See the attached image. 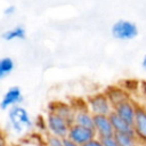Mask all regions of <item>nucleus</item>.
Returning a JSON list of instances; mask_svg holds the SVG:
<instances>
[{"instance_id": "6e6552de", "label": "nucleus", "mask_w": 146, "mask_h": 146, "mask_svg": "<svg viewBox=\"0 0 146 146\" xmlns=\"http://www.w3.org/2000/svg\"><path fill=\"white\" fill-rule=\"evenodd\" d=\"M132 127L135 135L140 141L141 146H146V111L144 110L141 104H139L138 106Z\"/></svg>"}, {"instance_id": "6ab92c4d", "label": "nucleus", "mask_w": 146, "mask_h": 146, "mask_svg": "<svg viewBox=\"0 0 146 146\" xmlns=\"http://www.w3.org/2000/svg\"><path fill=\"white\" fill-rule=\"evenodd\" d=\"M102 140H103L104 146H120V145L117 144V141L115 140L114 136H113V137H108V138H104V139H102Z\"/></svg>"}, {"instance_id": "9b49d317", "label": "nucleus", "mask_w": 146, "mask_h": 146, "mask_svg": "<svg viewBox=\"0 0 146 146\" xmlns=\"http://www.w3.org/2000/svg\"><path fill=\"white\" fill-rule=\"evenodd\" d=\"M105 94L107 95L108 99L111 100L113 107L115 105H117V104L127 100V99L132 98V96L128 91H125L121 86H111V87H108L105 90Z\"/></svg>"}, {"instance_id": "f03ea898", "label": "nucleus", "mask_w": 146, "mask_h": 146, "mask_svg": "<svg viewBox=\"0 0 146 146\" xmlns=\"http://www.w3.org/2000/svg\"><path fill=\"white\" fill-rule=\"evenodd\" d=\"M87 107L92 115H110L113 112V105L105 91L96 92L86 100Z\"/></svg>"}, {"instance_id": "7ed1b4c3", "label": "nucleus", "mask_w": 146, "mask_h": 146, "mask_svg": "<svg viewBox=\"0 0 146 146\" xmlns=\"http://www.w3.org/2000/svg\"><path fill=\"white\" fill-rule=\"evenodd\" d=\"M111 33L116 40L130 41L138 36L139 30L136 23L128 19H119L112 25Z\"/></svg>"}, {"instance_id": "a211bd4d", "label": "nucleus", "mask_w": 146, "mask_h": 146, "mask_svg": "<svg viewBox=\"0 0 146 146\" xmlns=\"http://www.w3.org/2000/svg\"><path fill=\"white\" fill-rule=\"evenodd\" d=\"M139 96L141 100L139 103H146V80L140 81V88H139Z\"/></svg>"}, {"instance_id": "dca6fc26", "label": "nucleus", "mask_w": 146, "mask_h": 146, "mask_svg": "<svg viewBox=\"0 0 146 146\" xmlns=\"http://www.w3.org/2000/svg\"><path fill=\"white\" fill-rule=\"evenodd\" d=\"M15 67V63L10 57H2L0 58V81L9 75Z\"/></svg>"}, {"instance_id": "1a4fd4ad", "label": "nucleus", "mask_w": 146, "mask_h": 146, "mask_svg": "<svg viewBox=\"0 0 146 146\" xmlns=\"http://www.w3.org/2000/svg\"><path fill=\"white\" fill-rule=\"evenodd\" d=\"M22 100H23V95H22L21 88L17 86L10 87L2 96V99L0 100V108L10 110L11 107L19 105Z\"/></svg>"}, {"instance_id": "ddd939ff", "label": "nucleus", "mask_w": 146, "mask_h": 146, "mask_svg": "<svg viewBox=\"0 0 146 146\" xmlns=\"http://www.w3.org/2000/svg\"><path fill=\"white\" fill-rule=\"evenodd\" d=\"M108 116H110V120H111V123L113 125L115 133H135L132 124H130L127 121H124L123 119H121L114 112H112Z\"/></svg>"}, {"instance_id": "4468645a", "label": "nucleus", "mask_w": 146, "mask_h": 146, "mask_svg": "<svg viewBox=\"0 0 146 146\" xmlns=\"http://www.w3.org/2000/svg\"><path fill=\"white\" fill-rule=\"evenodd\" d=\"M1 38L6 41H13V40H24L26 38V31L22 25L14 26L13 29H9L5 31L1 34Z\"/></svg>"}, {"instance_id": "0eeeda50", "label": "nucleus", "mask_w": 146, "mask_h": 146, "mask_svg": "<svg viewBox=\"0 0 146 146\" xmlns=\"http://www.w3.org/2000/svg\"><path fill=\"white\" fill-rule=\"evenodd\" d=\"M94 130L98 138L104 139L114 136V129L107 115H94Z\"/></svg>"}, {"instance_id": "9d476101", "label": "nucleus", "mask_w": 146, "mask_h": 146, "mask_svg": "<svg viewBox=\"0 0 146 146\" xmlns=\"http://www.w3.org/2000/svg\"><path fill=\"white\" fill-rule=\"evenodd\" d=\"M73 107L75 110L74 123L73 124H78V125H81V127H84V128L94 129V119H95V116L88 110L87 103L82 106H73Z\"/></svg>"}, {"instance_id": "5701e85b", "label": "nucleus", "mask_w": 146, "mask_h": 146, "mask_svg": "<svg viewBox=\"0 0 146 146\" xmlns=\"http://www.w3.org/2000/svg\"><path fill=\"white\" fill-rule=\"evenodd\" d=\"M140 66H141V70L146 73V54L141 57V60H140Z\"/></svg>"}, {"instance_id": "39448f33", "label": "nucleus", "mask_w": 146, "mask_h": 146, "mask_svg": "<svg viewBox=\"0 0 146 146\" xmlns=\"http://www.w3.org/2000/svg\"><path fill=\"white\" fill-rule=\"evenodd\" d=\"M139 102L136 100L133 97L130 99H127L117 105H115L113 107V112L119 115L121 119H123L124 121H127L130 124H133L135 117H136V113L139 106Z\"/></svg>"}, {"instance_id": "20e7f679", "label": "nucleus", "mask_w": 146, "mask_h": 146, "mask_svg": "<svg viewBox=\"0 0 146 146\" xmlns=\"http://www.w3.org/2000/svg\"><path fill=\"white\" fill-rule=\"evenodd\" d=\"M44 120H46V129L48 130L49 135H52V136H56L59 138L67 137L68 129H70L71 124L65 119H63L58 114L49 111Z\"/></svg>"}, {"instance_id": "f3484780", "label": "nucleus", "mask_w": 146, "mask_h": 146, "mask_svg": "<svg viewBox=\"0 0 146 146\" xmlns=\"http://www.w3.org/2000/svg\"><path fill=\"white\" fill-rule=\"evenodd\" d=\"M46 146H63V138L48 135L46 140Z\"/></svg>"}, {"instance_id": "412c9836", "label": "nucleus", "mask_w": 146, "mask_h": 146, "mask_svg": "<svg viewBox=\"0 0 146 146\" xmlns=\"http://www.w3.org/2000/svg\"><path fill=\"white\" fill-rule=\"evenodd\" d=\"M63 146H79L76 143H74L73 140H71L68 137L63 138Z\"/></svg>"}, {"instance_id": "f257e3e1", "label": "nucleus", "mask_w": 146, "mask_h": 146, "mask_svg": "<svg viewBox=\"0 0 146 146\" xmlns=\"http://www.w3.org/2000/svg\"><path fill=\"white\" fill-rule=\"evenodd\" d=\"M8 122L11 131L17 136H21L33 128V121L29 112L21 105L14 106L8 111Z\"/></svg>"}, {"instance_id": "f8f14e48", "label": "nucleus", "mask_w": 146, "mask_h": 146, "mask_svg": "<svg viewBox=\"0 0 146 146\" xmlns=\"http://www.w3.org/2000/svg\"><path fill=\"white\" fill-rule=\"evenodd\" d=\"M49 111L54 112V113L58 114L59 116H62L63 119H65L71 125L74 123L75 110H74V107L72 105L65 104V103H54L52 106H50Z\"/></svg>"}, {"instance_id": "b1692460", "label": "nucleus", "mask_w": 146, "mask_h": 146, "mask_svg": "<svg viewBox=\"0 0 146 146\" xmlns=\"http://www.w3.org/2000/svg\"><path fill=\"white\" fill-rule=\"evenodd\" d=\"M0 146H6V143H5V138L2 137V135L0 133Z\"/></svg>"}, {"instance_id": "423d86ee", "label": "nucleus", "mask_w": 146, "mask_h": 146, "mask_svg": "<svg viewBox=\"0 0 146 146\" xmlns=\"http://www.w3.org/2000/svg\"><path fill=\"white\" fill-rule=\"evenodd\" d=\"M67 137L71 140H73L74 143H76L79 146H82L86 143L90 141L91 139L96 138L97 135H96L94 129L84 128V127H81L78 124H72L68 129Z\"/></svg>"}, {"instance_id": "aec40b11", "label": "nucleus", "mask_w": 146, "mask_h": 146, "mask_svg": "<svg viewBox=\"0 0 146 146\" xmlns=\"http://www.w3.org/2000/svg\"><path fill=\"white\" fill-rule=\"evenodd\" d=\"M82 146H104V144H103V140H102L100 138L96 137V138L91 139L90 141L86 143V144H84V145H82Z\"/></svg>"}, {"instance_id": "2eb2a0df", "label": "nucleus", "mask_w": 146, "mask_h": 146, "mask_svg": "<svg viewBox=\"0 0 146 146\" xmlns=\"http://www.w3.org/2000/svg\"><path fill=\"white\" fill-rule=\"evenodd\" d=\"M114 138L120 146H141L135 133H114Z\"/></svg>"}, {"instance_id": "393cba45", "label": "nucleus", "mask_w": 146, "mask_h": 146, "mask_svg": "<svg viewBox=\"0 0 146 146\" xmlns=\"http://www.w3.org/2000/svg\"><path fill=\"white\" fill-rule=\"evenodd\" d=\"M140 104H141V106L144 107V110L146 111V103H140Z\"/></svg>"}, {"instance_id": "4be33fe9", "label": "nucleus", "mask_w": 146, "mask_h": 146, "mask_svg": "<svg viewBox=\"0 0 146 146\" xmlns=\"http://www.w3.org/2000/svg\"><path fill=\"white\" fill-rule=\"evenodd\" d=\"M15 11H16L15 6H9V7H7V8L3 10V14H5L6 16H11V15H13Z\"/></svg>"}]
</instances>
